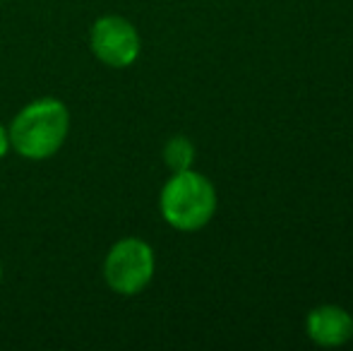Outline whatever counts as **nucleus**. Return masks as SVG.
<instances>
[{"mask_svg":"<svg viewBox=\"0 0 353 351\" xmlns=\"http://www.w3.org/2000/svg\"><path fill=\"white\" fill-rule=\"evenodd\" d=\"M70 132V111L58 99H37L27 103L8 128L10 147L19 157L41 161L53 157Z\"/></svg>","mask_w":353,"mask_h":351,"instance_id":"obj_1","label":"nucleus"},{"mask_svg":"<svg viewBox=\"0 0 353 351\" xmlns=\"http://www.w3.org/2000/svg\"><path fill=\"white\" fill-rule=\"evenodd\" d=\"M159 210L168 226L178 231H200L216 212V190L197 171H178L166 181L159 197Z\"/></svg>","mask_w":353,"mask_h":351,"instance_id":"obj_2","label":"nucleus"},{"mask_svg":"<svg viewBox=\"0 0 353 351\" xmlns=\"http://www.w3.org/2000/svg\"><path fill=\"white\" fill-rule=\"evenodd\" d=\"M154 270H157V258L152 245L135 236L113 243L103 260V279L121 296H135L147 289Z\"/></svg>","mask_w":353,"mask_h":351,"instance_id":"obj_3","label":"nucleus"},{"mask_svg":"<svg viewBox=\"0 0 353 351\" xmlns=\"http://www.w3.org/2000/svg\"><path fill=\"white\" fill-rule=\"evenodd\" d=\"M89 43L94 56L108 68H130L142 48L135 24L118 14L99 17L89 32Z\"/></svg>","mask_w":353,"mask_h":351,"instance_id":"obj_4","label":"nucleus"},{"mask_svg":"<svg viewBox=\"0 0 353 351\" xmlns=\"http://www.w3.org/2000/svg\"><path fill=\"white\" fill-rule=\"evenodd\" d=\"M305 332L317 347H344L353 339V315L334 303L317 305L307 313Z\"/></svg>","mask_w":353,"mask_h":351,"instance_id":"obj_5","label":"nucleus"},{"mask_svg":"<svg viewBox=\"0 0 353 351\" xmlns=\"http://www.w3.org/2000/svg\"><path fill=\"white\" fill-rule=\"evenodd\" d=\"M192 161H195V145L185 135H176L166 142V147H163V164L171 169V174L192 169Z\"/></svg>","mask_w":353,"mask_h":351,"instance_id":"obj_6","label":"nucleus"},{"mask_svg":"<svg viewBox=\"0 0 353 351\" xmlns=\"http://www.w3.org/2000/svg\"><path fill=\"white\" fill-rule=\"evenodd\" d=\"M10 150V135H8V128L0 123V159H3L5 154H8Z\"/></svg>","mask_w":353,"mask_h":351,"instance_id":"obj_7","label":"nucleus"},{"mask_svg":"<svg viewBox=\"0 0 353 351\" xmlns=\"http://www.w3.org/2000/svg\"><path fill=\"white\" fill-rule=\"evenodd\" d=\"M0 281H3V267H0Z\"/></svg>","mask_w":353,"mask_h":351,"instance_id":"obj_8","label":"nucleus"}]
</instances>
